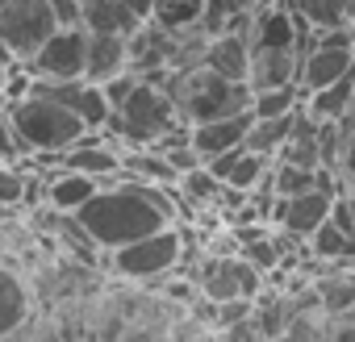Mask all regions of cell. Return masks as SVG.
I'll return each instance as SVG.
<instances>
[{"label": "cell", "mask_w": 355, "mask_h": 342, "mask_svg": "<svg viewBox=\"0 0 355 342\" xmlns=\"http://www.w3.org/2000/svg\"><path fill=\"white\" fill-rule=\"evenodd\" d=\"M84 234L96 242V251L113 255L163 226H175V205L167 201V188L138 184V180H109L101 184L76 213H71Z\"/></svg>", "instance_id": "obj_1"}, {"label": "cell", "mask_w": 355, "mask_h": 342, "mask_svg": "<svg viewBox=\"0 0 355 342\" xmlns=\"http://www.w3.org/2000/svg\"><path fill=\"white\" fill-rule=\"evenodd\" d=\"M247 63H251V42H247V30H222L205 42V63L209 71L226 75V80H243L247 84Z\"/></svg>", "instance_id": "obj_15"}, {"label": "cell", "mask_w": 355, "mask_h": 342, "mask_svg": "<svg viewBox=\"0 0 355 342\" xmlns=\"http://www.w3.org/2000/svg\"><path fill=\"white\" fill-rule=\"evenodd\" d=\"M334 209V192L326 188H309V192H297V197H276V213L272 222L280 226V234L288 238H309Z\"/></svg>", "instance_id": "obj_9"}, {"label": "cell", "mask_w": 355, "mask_h": 342, "mask_svg": "<svg viewBox=\"0 0 355 342\" xmlns=\"http://www.w3.org/2000/svg\"><path fill=\"white\" fill-rule=\"evenodd\" d=\"M26 192H30L26 171H17L13 163H5V167H0V213H5V209H17V205L26 201Z\"/></svg>", "instance_id": "obj_27"}, {"label": "cell", "mask_w": 355, "mask_h": 342, "mask_svg": "<svg viewBox=\"0 0 355 342\" xmlns=\"http://www.w3.org/2000/svg\"><path fill=\"white\" fill-rule=\"evenodd\" d=\"M330 342H355V313H347V317H338V321H334Z\"/></svg>", "instance_id": "obj_33"}, {"label": "cell", "mask_w": 355, "mask_h": 342, "mask_svg": "<svg viewBox=\"0 0 355 342\" xmlns=\"http://www.w3.org/2000/svg\"><path fill=\"white\" fill-rule=\"evenodd\" d=\"M163 88L171 92L175 109H180L184 125H201V121H222V117H239L251 109V88L243 80H226L209 67H193V71H171L163 80Z\"/></svg>", "instance_id": "obj_4"}, {"label": "cell", "mask_w": 355, "mask_h": 342, "mask_svg": "<svg viewBox=\"0 0 355 342\" xmlns=\"http://www.w3.org/2000/svg\"><path fill=\"white\" fill-rule=\"evenodd\" d=\"M5 129H9L17 150L38 154V159H59L63 150H71L88 134L67 105H59V100H51L34 88L5 100Z\"/></svg>", "instance_id": "obj_2"}, {"label": "cell", "mask_w": 355, "mask_h": 342, "mask_svg": "<svg viewBox=\"0 0 355 342\" xmlns=\"http://www.w3.org/2000/svg\"><path fill=\"white\" fill-rule=\"evenodd\" d=\"M301 88L288 84V88H268V92H251V117H284V113H297L301 109Z\"/></svg>", "instance_id": "obj_26"}, {"label": "cell", "mask_w": 355, "mask_h": 342, "mask_svg": "<svg viewBox=\"0 0 355 342\" xmlns=\"http://www.w3.org/2000/svg\"><path fill=\"white\" fill-rule=\"evenodd\" d=\"M130 71V38L117 34H88V55H84V80L88 84H109L113 75Z\"/></svg>", "instance_id": "obj_13"}, {"label": "cell", "mask_w": 355, "mask_h": 342, "mask_svg": "<svg viewBox=\"0 0 355 342\" xmlns=\"http://www.w3.org/2000/svg\"><path fill=\"white\" fill-rule=\"evenodd\" d=\"M59 30L51 0H5L0 5V46L13 63L34 59V51Z\"/></svg>", "instance_id": "obj_6"}, {"label": "cell", "mask_w": 355, "mask_h": 342, "mask_svg": "<svg viewBox=\"0 0 355 342\" xmlns=\"http://www.w3.org/2000/svg\"><path fill=\"white\" fill-rule=\"evenodd\" d=\"M0 125H5V109H0Z\"/></svg>", "instance_id": "obj_35"}, {"label": "cell", "mask_w": 355, "mask_h": 342, "mask_svg": "<svg viewBox=\"0 0 355 342\" xmlns=\"http://www.w3.org/2000/svg\"><path fill=\"white\" fill-rule=\"evenodd\" d=\"M301 17L288 9V0H268L247 21V42L251 51H297Z\"/></svg>", "instance_id": "obj_8"}, {"label": "cell", "mask_w": 355, "mask_h": 342, "mask_svg": "<svg viewBox=\"0 0 355 342\" xmlns=\"http://www.w3.org/2000/svg\"><path fill=\"white\" fill-rule=\"evenodd\" d=\"M51 13H55L59 30H71V26H80V17H84V5H80V0H51Z\"/></svg>", "instance_id": "obj_31"}, {"label": "cell", "mask_w": 355, "mask_h": 342, "mask_svg": "<svg viewBox=\"0 0 355 342\" xmlns=\"http://www.w3.org/2000/svg\"><path fill=\"white\" fill-rule=\"evenodd\" d=\"M17 67H21V63H13V59L5 55V46H0V105L13 96V75H17Z\"/></svg>", "instance_id": "obj_32"}, {"label": "cell", "mask_w": 355, "mask_h": 342, "mask_svg": "<svg viewBox=\"0 0 355 342\" xmlns=\"http://www.w3.org/2000/svg\"><path fill=\"white\" fill-rule=\"evenodd\" d=\"M293 121H297V113H284V117H251L243 146L276 163V154L284 150V142H288V134H293Z\"/></svg>", "instance_id": "obj_23"}, {"label": "cell", "mask_w": 355, "mask_h": 342, "mask_svg": "<svg viewBox=\"0 0 355 342\" xmlns=\"http://www.w3.org/2000/svg\"><path fill=\"white\" fill-rule=\"evenodd\" d=\"M288 9L313 30H343L351 0H288Z\"/></svg>", "instance_id": "obj_25"}, {"label": "cell", "mask_w": 355, "mask_h": 342, "mask_svg": "<svg viewBox=\"0 0 355 342\" xmlns=\"http://www.w3.org/2000/svg\"><path fill=\"white\" fill-rule=\"evenodd\" d=\"M209 0H155L150 5V21L167 34H180V30H197L205 17Z\"/></svg>", "instance_id": "obj_24"}, {"label": "cell", "mask_w": 355, "mask_h": 342, "mask_svg": "<svg viewBox=\"0 0 355 342\" xmlns=\"http://www.w3.org/2000/svg\"><path fill=\"white\" fill-rule=\"evenodd\" d=\"M105 129H109L117 150H142V146L155 150L163 138L180 134L189 125L180 121V109H175V100L163 84H150V80L138 75V84L125 92V100L113 105Z\"/></svg>", "instance_id": "obj_3"}, {"label": "cell", "mask_w": 355, "mask_h": 342, "mask_svg": "<svg viewBox=\"0 0 355 342\" xmlns=\"http://www.w3.org/2000/svg\"><path fill=\"white\" fill-rule=\"evenodd\" d=\"M26 88H34V92H42V96H51V100H59V105H67L76 117H80V125L84 129H105V121H109V100H105V92L96 88V84H88V80H67V84H26Z\"/></svg>", "instance_id": "obj_10"}, {"label": "cell", "mask_w": 355, "mask_h": 342, "mask_svg": "<svg viewBox=\"0 0 355 342\" xmlns=\"http://www.w3.org/2000/svg\"><path fill=\"white\" fill-rule=\"evenodd\" d=\"M80 26H84L88 34H117V38H130V34L142 26V17L125 5V0H88Z\"/></svg>", "instance_id": "obj_18"}, {"label": "cell", "mask_w": 355, "mask_h": 342, "mask_svg": "<svg viewBox=\"0 0 355 342\" xmlns=\"http://www.w3.org/2000/svg\"><path fill=\"white\" fill-rule=\"evenodd\" d=\"M26 317H30V288L13 267L0 263V338L17 334Z\"/></svg>", "instance_id": "obj_19"}, {"label": "cell", "mask_w": 355, "mask_h": 342, "mask_svg": "<svg viewBox=\"0 0 355 342\" xmlns=\"http://www.w3.org/2000/svg\"><path fill=\"white\" fill-rule=\"evenodd\" d=\"M247 125H251V113H239V117H222V121H201V125H189V146L197 150L201 163H214L218 154L243 146L247 138Z\"/></svg>", "instance_id": "obj_12"}, {"label": "cell", "mask_w": 355, "mask_h": 342, "mask_svg": "<svg viewBox=\"0 0 355 342\" xmlns=\"http://www.w3.org/2000/svg\"><path fill=\"white\" fill-rule=\"evenodd\" d=\"M101 184L92 180V176H80V171H67V167H59L55 176L46 180V201H51V209L55 213H76L92 192H96Z\"/></svg>", "instance_id": "obj_22"}, {"label": "cell", "mask_w": 355, "mask_h": 342, "mask_svg": "<svg viewBox=\"0 0 355 342\" xmlns=\"http://www.w3.org/2000/svg\"><path fill=\"white\" fill-rule=\"evenodd\" d=\"M84 55H88V30L71 26V30H55L34 59L21 63L26 80L34 84H67V80H84Z\"/></svg>", "instance_id": "obj_7"}, {"label": "cell", "mask_w": 355, "mask_h": 342, "mask_svg": "<svg viewBox=\"0 0 355 342\" xmlns=\"http://www.w3.org/2000/svg\"><path fill=\"white\" fill-rule=\"evenodd\" d=\"M309 292H313L318 309H326L334 321L355 313V263H330V271L313 276Z\"/></svg>", "instance_id": "obj_14"}, {"label": "cell", "mask_w": 355, "mask_h": 342, "mask_svg": "<svg viewBox=\"0 0 355 342\" xmlns=\"http://www.w3.org/2000/svg\"><path fill=\"white\" fill-rule=\"evenodd\" d=\"M347 30L355 34V0H351V9H347Z\"/></svg>", "instance_id": "obj_34"}, {"label": "cell", "mask_w": 355, "mask_h": 342, "mask_svg": "<svg viewBox=\"0 0 355 342\" xmlns=\"http://www.w3.org/2000/svg\"><path fill=\"white\" fill-rule=\"evenodd\" d=\"M351 100H355V67H351L343 80H334V84L318 88V92H309V96L301 100V113L313 117V121H338Z\"/></svg>", "instance_id": "obj_20"}, {"label": "cell", "mask_w": 355, "mask_h": 342, "mask_svg": "<svg viewBox=\"0 0 355 342\" xmlns=\"http://www.w3.org/2000/svg\"><path fill=\"white\" fill-rule=\"evenodd\" d=\"M330 217H334V222H338V226H343L351 238H355V188L334 197V209H330Z\"/></svg>", "instance_id": "obj_30"}, {"label": "cell", "mask_w": 355, "mask_h": 342, "mask_svg": "<svg viewBox=\"0 0 355 342\" xmlns=\"http://www.w3.org/2000/svg\"><path fill=\"white\" fill-rule=\"evenodd\" d=\"M109 259H113V271L121 280L150 284V280H163V276H171L175 267H180V259H184V234H180V226H163V230H155V234L121 246V251H113Z\"/></svg>", "instance_id": "obj_5"}, {"label": "cell", "mask_w": 355, "mask_h": 342, "mask_svg": "<svg viewBox=\"0 0 355 342\" xmlns=\"http://www.w3.org/2000/svg\"><path fill=\"white\" fill-rule=\"evenodd\" d=\"M205 167L218 176V184H222L226 192L251 197V192L268 180L272 159H263V154H255V150H247V146H234V150L218 154V159H214V163H205Z\"/></svg>", "instance_id": "obj_11"}, {"label": "cell", "mask_w": 355, "mask_h": 342, "mask_svg": "<svg viewBox=\"0 0 355 342\" xmlns=\"http://www.w3.org/2000/svg\"><path fill=\"white\" fill-rule=\"evenodd\" d=\"M330 334H334V317L326 309H318L313 292H305L301 309L288 317V325L276 342H330Z\"/></svg>", "instance_id": "obj_21"}, {"label": "cell", "mask_w": 355, "mask_h": 342, "mask_svg": "<svg viewBox=\"0 0 355 342\" xmlns=\"http://www.w3.org/2000/svg\"><path fill=\"white\" fill-rule=\"evenodd\" d=\"M297 51H251L247 63V88L251 92H268V88H288L297 84Z\"/></svg>", "instance_id": "obj_16"}, {"label": "cell", "mask_w": 355, "mask_h": 342, "mask_svg": "<svg viewBox=\"0 0 355 342\" xmlns=\"http://www.w3.org/2000/svg\"><path fill=\"white\" fill-rule=\"evenodd\" d=\"M251 305H255V300H247V296H230V300H218V325H214V330H222V325H234V321L251 317Z\"/></svg>", "instance_id": "obj_28"}, {"label": "cell", "mask_w": 355, "mask_h": 342, "mask_svg": "<svg viewBox=\"0 0 355 342\" xmlns=\"http://www.w3.org/2000/svg\"><path fill=\"white\" fill-rule=\"evenodd\" d=\"M326 171L334 176L338 192H351V188H355V100H351L347 113L334 121V142H330Z\"/></svg>", "instance_id": "obj_17"}, {"label": "cell", "mask_w": 355, "mask_h": 342, "mask_svg": "<svg viewBox=\"0 0 355 342\" xmlns=\"http://www.w3.org/2000/svg\"><path fill=\"white\" fill-rule=\"evenodd\" d=\"M218 342H268V338L259 334V325H255L251 317H243V321H234V325H222V330H218Z\"/></svg>", "instance_id": "obj_29"}]
</instances>
